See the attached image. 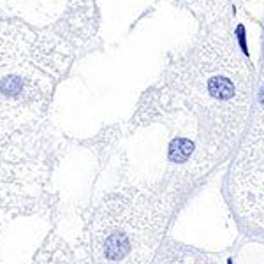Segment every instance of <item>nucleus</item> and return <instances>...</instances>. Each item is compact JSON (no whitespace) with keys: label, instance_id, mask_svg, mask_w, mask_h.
<instances>
[{"label":"nucleus","instance_id":"obj_5","mask_svg":"<svg viewBox=\"0 0 264 264\" xmlns=\"http://www.w3.org/2000/svg\"><path fill=\"white\" fill-rule=\"evenodd\" d=\"M67 245H58V248L48 242V245H44L43 252L39 254L37 264H72V254L66 248Z\"/></svg>","mask_w":264,"mask_h":264},{"label":"nucleus","instance_id":"obj_1","mask_svg":"<svg viewBox=\"0 0 264 264\" xmlns=\"http://www.w3.org/2000/svg\"><path fill=\"white\" fill-rule=\"evenodd\" d=\"M254 74L227 22L202 28L162 78V108L196 120L198 137L222 158L245 131Z\"/></svg>","mask_w":264,"mask_h":264},{"label":"nucleus","instance_id":"obj_3","mask_svg":"<svg viewBox=\"0 0 264 264\" xmlns=\"http://www.w3.org/2000/svg\"><path fill=\"white\" fill-rule=\"evenodd\" d=\"M175 7L189 11L199 23L201 28L227 22L233 0H167Z\"/></svg>","mask_w":264,"mask_h":264},{"label":"nucleus","instance_id":"obj_2","mask_svg":"<svg viewBox=\"0 0 264 264\" xmlns=\"http://www.w3.org/2000/svg\"><path fill=\"white\" fill-rule=\"evenodd\" d=\"M171 208L167 192L157 187L111 192L87 220L81 264H150Z\"/></svg>","mask_w":264,"mask_h":264},{"label":"nucleus","instance_id":"obj_4","mask_svg":"<svg viewBox=\"0 0 264 264\" xmlns=\"http://www.w3.org/2000/svg\"><path fill=\"white\" fill-rule=\"evenodd\" d=\"M248 145H263L264 146V78L259 87V99H257V111L250 129Z\"/></svg>","mask_w":264,"mask_h":264}]
</instances>
